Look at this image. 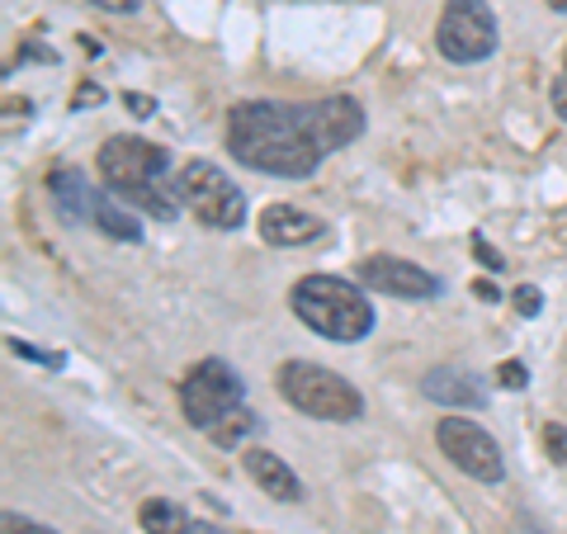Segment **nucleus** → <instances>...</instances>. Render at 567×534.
Instances as JSON below:
<instances>
[{
	"label": "nucleus",
	"mask_w": 567,
	"mask_h": 534,
	"mask_svg": "<svg viewBox=\"0 0 567 534\" xmlns=\"http://www.w3.org/2000/svg\"><path fill=\"white\" fill-rule=\"evenodd\" d=\"M364 104L354 95L241 100L227 114V152L270 181H308L327 156L364 133Z\"/></svg>",
	"instance_id": "obj_1"
},
{
	"label": "nucleus",
	"mask_w": 567,
	"mask_h": 534,
	"mask_svg": "<svg viewBox=\"0 0 567 534\" xmlns=\"http://www.w3.org/2000/svg\"><path fill=\"white\" fill-rule=\"evenodd\" d=\"M100 181L104 189H114L123 204L147 213L156 223H175L181 218V185H175V171L171 166V152L156 147V142L137 137V133H114L100 142Z\"/></svg>",
	"instance_id": "obj_2"
},
{
	"label": "nucleus",
	"mask_w": 567,
	"mask_h": 534,
	"mask_svg": "<svg viewBox=\"0 0 567 534\" xmlns=\"http://www.w3.org/2000/svg\"><path fill=\"white\" fill-rule=\"evenodd\" d=\"M289 308L308 331L327 336V341H336V346H354L374 331V308H369L360 279L303 275L289 289Z\"/></svg>",
	"instance_id": "obj_3"
},
{
	"label": "nucleus",
	"mask_w": 567,
	"mask_h": 534,
	"mask_svg": "<svg viewBox=\"0 0 567 534\" xmlns=\"http://www.w3.org/2000/svg\"><path fill=\"white\" fill-rule=\"evenodd\" d=\"M275 383H279V398L298 407L303 417L312 421H331V425H350L364 417V398L346 373H336L327 364H312V360H284L275 369Z\"/></svg>",
	"instance_id": "obj_4"
},
{
	"label": "nucleus",
	"mask_w": 567,
	"mask_h": 534,
	"mask_svg": "<svg viewBox=\"0 0 567 534\" xmlns=\"http://www.w3.org/2000/svg\"><path fill=\"white\" fill-rule=\"evenodd\" d=\"M181 412L194 431H204L213 440L237 412H246V379L227 360L208 355V360H199L181 379Z\"/></svg>",
	"instance_id": "obj_5"
},
{
	"label": "nucleus",
	"mask_w": 567,
	"mask_h": 534,
	"mask_svg": "<svg viewBox=\"0 0 567 534\" xmlns=\"http://www.w3.org/2000/svg\"><path fill=\"white\" fill-rule=\"evenodd\" d=\"M175 185H181V204L204 227H213V233H237V227H246V194L218 162L194 156V162L181 166Z\"/></svg>",
	"instance_id": "obj_6"
},
{
	"label": "nucleus",
	"mask_w": 567,
	"mask_h": 534,
	"mask_svg": "<svg viewBox=\"0 0 567 534\" xmlns=\"http://www.w3.org/2000/svg\"><path fill=\"white\" fill-rule=\"evenodd\" d=\"M496 48H502V29H496V14L487 0H445L435 24L440 58L454 66H473V62H487Z\"/></svg>",
	"instance_id": "obj_7"
},
{
	"label": "nucleus",
	"mask_w": 567,
	"mask_h": 534,
	"mask_svg": "<svg viewBox=\"0 0 567 534\" xmlns=\"http://www.w3.org/2000/svg\"><path fill=\"white\" fill-rule=\"evenodd\" d=\"M435 444L473 483H487V487L506 483V454H502V444L492 440L487 425H477L468 417H445V421H435Z\"/></svg>",
	"instance_id": "obj_8"
},
{
	"label": "nucleus",
	"mask_w": 567,
	"mask_h": 534,
	"mask_svg": "<svg viewBox=\"0 0 567 534\" xmlns=\"http://www.w3.org/2000/svg\"><path fill=\"white\" fill-rule=\"evenodd\" d=\"M354 279H360L364 289L388 294V298H406V302H425V298L445 294V284L406 256H364L354 265Z\"/></svg>",
	"instance_id": "obj_9"
},
{
	"label": "nucleus",
	"mask_w": 567,
	"mask_h": 534,
	"mask_svg": "<svg viewBox=\"0 0 567 534\" xmlns=\"http://www.w3.org/2000/svg\"><path fill=\"white\" fill-rule=\"evenodd\" d=\"M260 242L265 246H284V251H293V246H312L327 237V223L303 213L298 204H270L260 213Z\"/></svg>",
	"instance_id": "obj_10"
},
{
	"label": "nucleus",
	"mask_w": 567,
	"mask_h": 534,
	"mask_svg": "<svg viewBox=\"0 0 567 534\" xmlns=\"http://www.w3.org/2000/svg\"><path fill=\"white\" fill-rule=\"evenodd\" d=\"M421 393L431 402H445V407H473V412H483V407L492 402L487 383L477 379L473 369H458V364H435L421 379Z\"/></svg>",
	"instance_id": "obj_11"
},
{
	"label": "nucleus",
	"mask_w": 567,
	"mask_h": 534,
	"mask_svg": "<svg viewBox=\"0 0 567 534\" xmlns=\"http://www.w3.org/2000/svg\"><path fill=\"white\" fill-rule=\"evenodd\" d=\"M241 469L246 477L265 492V496H275V502H303L308 487H303V477H298L289 464H284L279 454L270 450H241Z\"/></svg>",
	"instance_id": "obj_12"
},
{
	"label": "nucleus",
	"mask_w": 567,
	"mask_h": 534,
	"mask_svg": "<svg viewBox=\"0 0 567 534\" xmlns=\"http://www.w3.org/2000/svg\"><path fill=\"white\" fill-rule=\"evenodd\" d=\"M48 189H52V204H58V218L62 223H71V227L91 223L95 189H91V175H85L81 166H58V171L48 175Z\"/></svg>",
	"instance_id": "obj_13"
},
{
	"label": "nucleus",
	"mask_w": 567,
	"mask_h": 534,
	"mask_svg": "<svg viewBox=\"0 0 567 534\" xmlns=\"http://www.w3.org/2000/svg\"><path fill=\"white\" fill-rule=\"evenodd\" d=\"M91 227L95 233H104L110 242H142V218H137V208H128L118 199L114 189H95V199H91Z\"/></svg>",
	"instance_id": "obj_14"
},
{
	"label": "nucleus",
	"mask_w": 567,
	"mask_h": 534,
	"mask_svg": "<svg viewBox=\"0 0 567 534\" xmlns=\"http://www.w3.org/2000/svg\"><path fill=\"white\" fill-rule=\"evenodd\" d=\"M137 525H142V534H189L194 515L181 502H171V496H152V502H142Z\"/></svg>",
	"instance_id": "obj_15"
},
{
	"label": "nucleus",
	"mask_w": 567,
	"mask_h": 534,
	"mask_svg": "<svg viewBox=\"0 0 567 534\" xmlns=\"http://www.w3.org/2000/svg\"><path fill=\"white\" fill-rule=\"evenodd\" d=\"M6 346H10V355H14V360H33V364H48V369H62V364H66L58 350H39L33 341H20V336H10Z\"/></svg>",
	"instance_id": "obj_16"
},
{
	"label": "nucleus",
	"mask_w": 567,
	"mask_h": 534,
	"mask_svg": "<svg viewBox=\"0 0 567 534\" xmlns=\"http://www.w3.org/2000/svg\"><path fill=\"white\" fill-rule=\"evenodd\" d=\"M468 246H473V256H477V265H483L487 275H502V270H506V256L487 242V233H473V242H468Z\"/></svg>",
	"instance_id": "obj_17"
},
{
	"label": "nucleus",
	"mask_w": 567,
	"mask_h": 534,
	"mask_svg": "<svg viewBox=\"0 0 567 534\" xmlns=\"http://www.w3.org/2000/svg\"><path fill=\"white\" fill-rule=\"evenodd\" d=\"M0 534H58V530L43 525V521H33V515L6 511V515H0Z\"/></svg>",
	"instance_id": "obj_18"
},
{
	"label": "nucleus",
	"mask_w": 567,
	"mask_h": 534,
	"mask_svg": "<svg viewBox=\"0 0 567 534\" xmlns=\"http://www.w3.org/2000/svg\"><path fill=\"white\" fill-rule=\"evenodd\" d=\"M511 308H516L520 317H539V308H544L539 284H516V289H511Z\"/></svg>",
	"instance_id": "obj_19"
},
{
	"label": "nucleus",
	"mask_w": 567,
	"mask_h": 534,
	"mask_svg": "<svg viewBox=\"0 0 567 534\" xmlns=\"http://www.w3.org/2000/svg\"><path fill=\"white\" fill-rule=\"evenodd\" d=\"M544 450L554 464H567V425L563 421H548L544 425Z\"/></svg>",
	"instance_id": "obj_20"
},
{
	"label": "nucleus",
	"mask_w": 567,
	"mask_h": 534,
	"mask_svg": "<svg viewBox=\"0 0 567 534\" xmlns=\"http://www.w3.org/2000/svg\"><path fill=\"white\" fill-rule=\"evenodd\" d=\"M496 383L511 388V393H520V388H529V369L520 360H506L502 369H496Z\"/></svg>",
	"instance_id": "obj_21"
},
{
	"label": "nucleus",
	"mask_w": 567,
	"mask_h": 534,
	"mask_svg": "<svg viewBox=\"0 0 567 534\" xmlns=\"http://www.w3.org/2000/svg\"><path fill=\"white\" fill-rule=\"evenodd\" d=\"M548 104H554V114L567 123V76H554V81H548Z\"/></svg>",
	"instance_id": "obj_22"
},
{
	"label": "nucleus",
	"mask_w": 567,
	"mask_h": 534,
	"mask_svg": "<svg viewBox=\"0 0 567 534\" xmlns=\"http://www.w3.org/2000/svg\"><path fill=\"white\" fill-rule=\"evenodd\" d=\"M91 6H95V10H104V14H133V10L142 6V0H91Z\"/></svg>",
	"instance_id": "obj_23"
},
{
	"label": "nucleus",
	"mask_w": 567,
	"mask_h": 534,
	"mask_svg": "<svg viewBox=\"0 0 567 534\" xmlns=\"http://www.w3.org/2000/svg\"><path fill=\"white\" fill-rule=\"evenodd\" d=\"M123 104H128V114H142V119H147V114H156V100L152 95H123Z\"/></svg>",
	"instance_id": "obj_24"
},
{
	"label": "nucleus",
	"mask_w": 567,
	"mask_h": 534,
	"mask_svg": "<svg viewBox=\"0 0 567 534\" xmlns=\"http://www.w3.org/2000/svg\"><path fill=\"white\" fill-rule=\"evenodd\" d=\"M104 100V91H100V85H85V91L76 95V104H100Z\"/></svg>",
	"instance_id": "obj_25"
},
{
	"label": "nucleus",
	"mask_w": 567,
	"mask_h": 534,
	"mask_svg": "<svg viewBox=\"0 0 567 534\" xmlns=\"http://www.w3.org/2000/svg\"><path fill=\"white\" fill-rule=\"evenodd\" d=\"M473 294L492 302V298H496V284H492V279H477V284H473Z\"/></svg>",
	"instance_id": "obj_26"
},
{
	"label": "nucleus",
	"mask_w": 567,
	"mask_h": 534,
	"mask_svg": "<svg viewBox=\"0 0 567 534\" xmlns=\"http://www.w3.org/2000/svg\"><path fill=\"white\" fill-rule=\"evenodd\" d=\"M189 534H227V530H223V525H208V521H194Z\"/></svg>",
	"instance_id": "obj_27"
},
{
	"label": "nucleus",
	"mask_w": 567,
	"mask_h": 534,
	"mask_svg": "<svg viewBox=\"0 0 567 534\" xmlns=\"http://www.w3.org/2000/svg\"><path fill=\"white\" fill-rule=\"evenodd\" d=\"M548 10H554V14H567V0H548Z\"/></svg>",
	"instance_id": "obj_28"
},
{
	"label": "nucleus",
	"mask_w": 567,
	"mask_h": 534,
	"mask_svg": "<svg viewBox=\"0 0 567 534\" xmlns=\"http://www.w3.org/2000/svg\"><path fill=\"white\" fill-rule=\"evenodd\" d=\"M563 76H567V52H563Z\"/></svg>",
	"instance_id": "obj_29"
}]
</instances>
